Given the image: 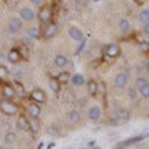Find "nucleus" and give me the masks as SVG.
Here are the masks:
<instances>
[{"label":"nucleus","instance_id":"1","mask_svg":"<svg viewBox=\"0 0 149 149\" xmlns=\"http://www.w3.org/2000/svg\"><path fill=\"white\" fill-rule=\"evenodd\" d=\"M0 110H2L5 115L12 116V115H15V113H17L18 107H17V104H15V103H12L10 100L5 98V100H2V103H0Z\"/></svg>","mask_w":149,"mask_h":149},{"label":"nucleus","instance_id":"2","mask_svg":"<svg viewBox=\"0 0 149 149\" xmlns=\"http://www.w3.org/2000/svg\"><path fill=\"white\" fill-rule=\"evenodd\" d=\"M22 19L19 18V17H12L10 19H9V22H8V33L9 34H15V33H18L21 29H22Z\"/></svg>","mask_w":149,"mask_h":149},{"label":"nucleus","instance_id":"3","mask_svg":"<svg viewBox=\"0 0 149 149\" xmlns=\"http://www.w3.org/2000/svg\"><path fill=\"white\" fill-rule=\"evenodd\" d=\"M113 116H115V119H116L118 124H122V122L128 121V118H130V112H128L125 107H116ZM116 122H115V124H116Z\"/></svg>","mask_w":149,"mask_h":149},{"label":"nucleus","instance_id":"4","mask_svg":"<svg viewBox=\"0 0 149 149\" xmlns=\"http://www.w3.org/2000/svg\"><path fill=\"white\" fill-rule=\"evenodd\" d=\"M30 97H31V102H33V103H37V104H42V103L46 102V94H45L42 90H39V88L33 90V91L30 93Z\"/></svg>","mask_w":149,"mask_h":149},{"label":"nucleus","instance_id":"5","mask_svg":"<svg viewBox=\"0 0 149 149\" xmlns=\"http://www.w3.org/2000/svg\"><path fill=\"white\" fill-rule=\"evenodd\" d=\"M18 15H19V18H21L22 21L30 22V21H33V19L36 18V12H34L31 8H21Z\"/></svg>","mask_w":149,"mask_h":149},{"label":"nucleus","instance_id":"6","mask_svg":"<svg viewBox=\"0 0 149 149\" xmlns=\"http://www.w3.org/2000/svg\"><path fill=\"white\" fill-rule=\"evenodd\" d=\"M69 36H70V39H73L74 42H82L84 40V33L79 27H69Z\"/></svg>","mask_w":149,"mask_h":149},{"label":"nucleus","instance_id":"7","mask_svg":"<svg viewBox=\"0 0 149 149\" xmlns=\"http://www.w3.org/2000/svg\"><path fill=\"white\" fill-rule=\"evenodd\" d=\"M57 33H58V26L54 24V22L48 24V26L43 29V37L45 39H51V37H54Z\"/></svg>","mask_w":149,"mask_h":149},{"label":"nucleus","instance_id":"8","mask_svg":"<svg viewBox=\"0 0 149 149\" xmlns=\"http://www.w3.org/2000/svg\"><path fill=\"white\" fill-rule=\"evenodd\" d=\"M8 60H9V63L18 64L19 61H21V52L18 51V49H15V48L9 49V52H8Z\"/></svg>","mask_w":149,"mask_h":149},{"label":"nucleus","instance_id":"9","mask_svg":"<svg viewBox=\"0 0 149 149\" xmlns=\"http://www.w3.org/2000/svg\"><path fill=\"white\" fill-rule=\"evenodd\" d=\"M88 118L91 121H98V119H100L102 118V109H100V106H91L88 109Z\"/></svg>","mask_w":149,"mask_h":149},{"label":"nucleus","instance_id":"10","mask_svg":"<svg viewBox=\"0 0 149 149\" xmlns=\"http://www.w3.org/2000/svg\"><path fill=\"white\" fill-rule=\"evenodd\" d=\"M148 137V134H142V136H136V137H131V139H127L119 143V148H124V146H128V145H134V143H139L142 142L143 139Z\"/></svg>","mask_w":149,"mask_h":149},{"label":"nucleus","instance_id":"11","mask_svg":"<svg viewBox=\"0 0 149 149\" xmlns=\"http://www.w3.org/2000/svg\"><path fill=\"white\" fill-rule=\"evenodd\" d=\"M127 84H128V74H127V73H119V74H116L115 85L118 86V88H124Z\"/></svg>","mask_w":149,"mask_h":149},{"label":"nucleus","instance_id":"12","mask_svg":"<svg viewBox=\"0 0 149 149\" xmlns=\"http://www.w3.org/2000/svg\"><path fill=\"white\" fill-rule=\"evenodd\" d=\"M37 18H39L40 22H48L49 18H51V9L49 8H42L37 14Z\"/></svg>","mask_w":149,"mask_h":149},{"label":"nucleus","instance_id":"13","mask_svg":"<svg viewBox=\"0 0 149 149\" xmlns=\"http://www.w3.org/2000/svg\"><path fill=\"white\" fill-rule=\"evenodd\" d=\"M54 64L58 67V69H64L67 64H69V60H67V57L66 55H57L55 58H54Z\"/></svg>","mask_w":149,"mask_h":149},{"label":"nucleus","instance_id":"14","mask_svg":"<svg viewBox=\"0 0 149 149\" xmlns=\"http://www.w3.org/2000/svg\"><path fill=\"white\" fill-rule=\"evenodd\" d=\"M27 110H29V113L31 115V118H37L40 115V107H39V104L37 103H30L29 106H27Z\"/></svg>","mask_w":149,"mask_h":149},{"label":"nucleus","instance_id":"15","mask_svg":"<svg viewBox=\"0 0 149 149\" xmlns=\"http://www.w3.org/2000/svg\"><path fill=\"white\" fill-rule=\"evenodd\" d=\"M70 82L74 86H82L85 84V78H84V74H81V73H74L73 76L70 78Z\"/></svg>","mask_w":149,"mask_h":149},{"label":"nucleus","instance_id":"16","mask_svg":"<svg viewBox=\"0 0 149 149\" xmlns=\"http://www.w3.org/2000/svg\"><path fill=\"white\" fill-rule=\"evenodd\" d=\"M15 95H17V93H15L14 86H10V85H5V86H3V97H5V98L10 100V98H14Z\"/></svg>","mask_w":149,"mask_h":149},{"label":"nucleus","instance_id":"17","mask_svg":"<svg viewBox=\"0 0 149 149\" xmlns=\"http://www.w3.org/2000/svg\"><path fill=\"white\" fill-rule=\"evenodd\" d=\"M118 29H119L122 33H128V31H130V29H131L130 21H128V19H125V18H121V19L118 21Z\"/></svg>","mask_w":149,"mask_h":149},{"label":"nucleus","instance_id":"18","mask_svg":"<svg viewBox=\"0 0 149 149\" xmlns=\"http://www.w3.org/2000/svg\"><path fill=\"white\" fill-rule=\"evenodd\" d=\"M17 128L21 131H27L29 130V119L26 116H19L17 121Z\"/></svg>","mask_w":149,"mask_h":149},{"label":"nucleus","instance_id":"19","mask_svg":"<svg viewBox=\"0 0 149 149\" xmlns=\"http://www.w3.org/2000/svg\"><path fill=\"white\" fill-rule=\"evenodd\" d=\"M67 121L72 122V124H76L81 121V115H79V112L78 110H69L67 112Z\"/></svg>","mask_w":149,"mask_h":149},{"label":"nucleus","instance_id":"20","mask_svg":"<svg viewBox=\"0 0 149 149\" xmlns=\"http://www.w3.org/2000/svg\"><path fill=\"white\" fill-rule=\"evenodd\" d=\"M106 54H107L109 57H116V55L119 54V46L115 45V43L107 45V46H106Z\"/></svg>","mask_w":149,"mask_h":149},{"label":"nucleus","instance_id":"21","mask_svg":"<svg viewBox=\"0 0 149 149\" xmlns=\"http://www.w3.org/2000/svg\"><path fill=\"white\" fill-rule=\"evenodd\" d=\"M29 130H30L33 134H36L37 131H39V122L36 121V118H31V119L29 121Z\"/></svg>","mask_w":149,"mask_h":149},{"label":"nucleus","instance_id":"22","mask_svg":"<svg viewBox=\"0 0 149 149\" xmlns=\"http://www.w3.org/2000/svg\"><path fill=\"white\" fill-rule=\"evenodd\" d=\"M139 21L140 22H149V9H142L139 12Z\"/></svg>","mask_w":149,"mask_h":149},{"label":"nucleus","instance_id":"23","mask_svg":"<svg viewBox=\"0 0 149 149\" xmlns=\"http://www.w3.org/2000/svg\"><path fill=\"white\" fill-rule=\"evenodd\" d=\"M97 91H98V84H97L95 81H90V82H88V93H90L91 95H95Z\"/></svg>","mask_w":149,"mask_h":149},{"label":"nucleus","instance_id":"24","mask_svg":"<svg viewBox=\"0 0 149 149\" xmlns=\"http://www.w3.org/2000/svg\"><path fill=\"white\" fill-rule=\"evenodd\" d=\"M57 81H58L60 84H66V82H69V81H70L69 73H67V72H61L60 74H57Z\"/></svg>","mask_w":149,"mask_h":149},{"label":"nucleus","instance_id":"25","mask_svg":"<svg viewBox=\"0 0 149 149\" xmlns=\"http://www.w3.org/2000/svg\"><path fill=\"white\" fill-rule=\"evenodd\" d=\"M49 88L52 91H58L60 90V82L57 81V78H51L49 79Z\"/></svg>","mask_w":149,"mask_h":149},{"label":"nucleus","instance_id":"26","mask_svg":"<svg viewBox=\"0 0 149 149\" xmlns=\"http://www.w3.org/2000/svg\"><path fill=\"white\" fill-rule=\"evenodd\" d=\"M9 78V70L5 66H0V81H6Z\"/></svg>","mask_w":149,"mask_h":149},{"label":"nucleus","instance_id":"27","mask_svg":"<svg viewBox=\"0 0 149 149\" xmlns=\"http://www.w3.org/2000/svg\"><path fill=\"white\" fill-rule=\"evenodd\" d=\"M139 93H140V95L142 97H145V98H148L149 97V82H146L142 88L139 90Z\"/></svg>","mask_w":149,"mask_h":149},{"label":"nucleus","instance_id":"28","mask_svg":"<svg viewBox=\"0 0 149 149\" xmlns=\"http://www.w3.org/2000/svg\"><path fill=\"white\" fill-rule=\"evenodd\" d=\"M29 37L30 39H39V30H37L36 27L29 29Z\"/></svg>","mask_w":149,"mask_h":149},{"label":"nucleus","instance_id":"29","mask_svg":"<svg viewBox=\"0 0 149 149\" xmlns=\"http://www.w3.org/2000/svg\"><path fill=\"white\" fill-rule=\"evenodd\" d=\"M5 142H6V143H14V142H15V133L8 131L6 136H5Z\"/></svg>","mask_w":149,"mask_h":149},{"label":"nucleus","instance_id":"30","mask_svg":"<svg viewBox=\"0 0 149 149\" xmlns=\"http://www.w3.org/2000/svg\"><path fill=\"white\" fill-rule=\"evenodd\" d=\"M134 84H136V88H137V90H140L142 86H143V85L146 84V79H145V78H137V79H136V82H134Z\"/></svg>","mask_w":149,"mask_h":149},{"label":"nucleus","instance_id":"31","mask_svg":"<svg viewBox=\"0 0 149 149\" xmlns=\"http://www.w3.org/2000/svg\"><path fill=\"white\" fill-rule=\"evenodd\" d=\"M128 95H130V98H131L133 102L136 100V91H134L133 88H130V90H128Z\"/></svg>","mask_w":149,"mask_h":149},{"label":"nucleus","instance_id":"32","mask_svg":"<svg viewBox=\"0 0 149 149\" xmlns=\"http://www.w3.org/2000/svg\"><path fill=\"white\" fill-rule=\"evenodd\" d=\"M143 33H145L146 36H149V22H145V24H143Z\"/></svg>","mask_w":149,"mask_h":149},{"label":"nucleus","instance_id":"33","mask_svg":"<svg viewBox=\"0 0 149 149\" xmlns=\"http://www.w3.org/2000/svg\"><path fill=\"white\" fill-rule=\"evenodd\" d=\"M88 2H90V0H76V3H78V5H82V6H85Z\"/></svg>","mask_w":149,"mask_h":149},{"label":"nucleus","instance_id":"34","mask_svg":"<svg viewBox=\"0 0 149 149\" xmlns=\"http://www.w3.org/2000/svg\"><path fill=\"white\" fill-rule=\"evenodd\" d=\"M30 2H31L33 5H36V6H37V5H40V3L43 2V0H30Z\"/></svg>","mask_w":149,"mask_h":149},{"label":"nucleus","instance_id":"35","mask_svg":"<svg viewBox=\"0 0 149 149\" xmlns=\"http://www.w3.org/2000/svg\"><path fill=\"white\" fill-rule=\"evenodd\" d=\"M54 146H55V145H54V143H49V145H48V149H52V148H54Z\"/></svg>","mask_w":149,"mask_h":149},{"label":"nucleus","instance_id":"36","mask_svg":"<svg viewBox=\"0 0 149 149\" xmlns=\"http://www.w3.org/2000/svg\"><path fill=\"white\" fill-rule=\"evenodd\" d=\"M115 149H125V148H115Z\"/></svg>","mask_w":149,"mask_h":149},{"label":"nucleus","instance_id":"37","mask_svg":"<svg viewBox=\"0 0 149 149\" xmlns=\"http://www.w3.org/2000/svg\"><path fill=\"white\" fill-rule=\"evenodd\" d=\"M93 2H100V0H93Z\"/></svg>","mask_w":149,"mask_h":149},{"label":"nucleus","instance_id":"38","mask_svg":"<svg viewBox=\"0 0 149 149\" xmlns=\"http://www.w3.org/2000/svg\"><path fill=\"white\" fill-rule=\"evenodd\" d=\"M0 149H5V148H3V146H0Z\"/></svg>","mask_w":149,"mask_h":149},{"label":"nucleus","instance_id":"39","mask_svg":"<svg viewBox=\"0 0 149 149\" xmlns=\"http://www.w3.org/2000/svg\"><path fill=\"white\" fill-rule=\"evenodd\" d=\"M148 69H149V63H148Z\"/></svg>","mask_w":149,"mask_h":149},{"label":"nucleus","instance_id":"40","mask_svg":"<svg viewBox=\"0 0 149 149\" xmlns=\"http://www.w3.org/2000/svg\"><path fill=\"white\" fill-rule=\"evenodd\" d=\"M0 103H2V98H0Z\"/></svg>","mask_w":149,"mask_h":149},{"label":"nucleus","instance_id":"41","mask_svg":"<svg viewBox=\"0 0 149 149\" xmlns=\"http://www.w3.org/2000/svg\"><path fill=\"white\" fill-rule=\"evenodd\" d=\"M0 37H2V36H0Z\"/></svg>","mask_w":149,"mask_h":149}]
</instances>
